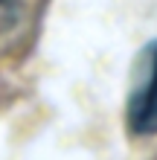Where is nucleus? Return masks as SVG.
I'll return each mask as SVG.
<instances>
[{
	"instance_id": "nucleus-1",
	"label": "nucleus",
	"mask_w": 157,
	"mask_h": 160,
	"mask_svg": "<svg viewBox=\"0 0 157 160\" xmlns=\"http://www.w3.org/2000/svg\"><path fill=\"white\" fill-rule=\"evenodd\" d=\"M128 128L134 134H157V41L149 47L145 79L128 102Z\"/></svg>"
}]
</instances>
